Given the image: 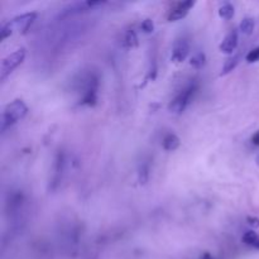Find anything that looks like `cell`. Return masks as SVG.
<instances>
[{
	"label": "cell",
	"instance_id": "obj_17",
	"mask_svg": "<svg viewBox=\"0 0 259 259\" xmlns=\"http://www.w3.org/2000/svg\"><path fill=\"white\" fill-rule=\"evenodd\" d=\"M140 29L144 32V33H152L153 29H154V24L151 19H144L140 24Z\"/></svg>",
	"mask_w": 259,
	"mask_h": 259
},
{
	"label": "cell",
	"instance_id": "obj_11",
	"mask_svg": "<svg viewBox=\"0 0 259 259\" xmlns=\"http://www.w3.org/2000/svg\"><path fill=\"white\" fill-rule=\"evenodd\" d=\"M150 178V165L147 162H142L138 166V181L140 185H146Z\"/></svg>",
	"mask_w": 259,
	"mask_h": 259
},
{
	"label": "cell",
	"instance_id": "obj_18",
	"mask_svg": "<svg viewBox=\"0 0 259 259\" xmlns=\"http://www.w3.org/2000/svg\"><path fill=\"white\" fill-rule=\"evenodd\" d=\"M245 60H247V62H249V64H253V62L259 61V47L252 49V51H250L249 53L245 56Z\"/></svg>",
	"mask_w": 259,
	"mask_h": 259
},
{
	"label": "cell",
	"instance_id": "obj_20",
	"mask_svg": "<svg viewBox=\"0 0 259 259\" xmlns=\"http://www.w3.org/2000/svg\"><path fill=\"white\" fill-rule=\"evenodd\" d=\"M252 143H253L254 146H259V130L256 131L253 137H252Z\"/></svg>",
	"mask_w": 259,
	"mask_h": 259
},
{
	"label": "cell",
	"instance_id": "obj_7",
	"mask_svg": "<svg viewBox=\"0 0 259 259\" xmlns=\"http://www.w3.org/2000/svg\"><path fill=\"white\" fill-rule=\"evenodd\" d=\"M195 5V1H191V0H187V1H181V3L176 4V5L170 10V14H168V21L170 22H176L180 21V19L185 18V17L189 14L190 9L192 6Z\"/></svg>",
	"mask_w": 259,
	"mask_h": 259
},
{
	"label": "cell",
	"instance_id": "obj_8",
	"mask_svg": "<svg viewBox=\"0 0 259 259\" xmlns=\"http://www.w3.org/2000/svg\"><path fill=\"white\" fill-rule=\"evenodd\" d=\"M238 31L237 29H232L225 36V38L223 40L221 44H220V51L224 53H233L238 46Z\"/></svg>",
	"mask_w": 259,
	"mask_h": 259
},
{
	"label": "cell",
	"instance_id": "obj_10",
	"mask_svg": "<svg viewBox=\"0 0 259 259\" xmlns=\"http://www.w3.org/2000/svg\"><path fill=\"white\" fill-rule=\"evenodd\" d=\"M239 58H240L239 53H237V55H233L232 57H229L228 60L225 61V64H224L223 68H221V73H220V75L223 76V75H226V73L232 72V71L234 70L237 66H238Z\"/></svg>",
	"mask_w": 259,
	"mask_h": 259
},
{
	"label": "cell",
	"instance_id": "obj_19",
	"mask_svg": "<svg viewBox=\"0 0 259 259\" xmlns=\"http://www.w3.org/2000/svg\"><path fill=\"white\" fill-rule=\"evenodd\" d=\"M248 221H249V225L254 226V228L259 226V219H257V217H248Z\"/></svg>",
	"mask_w": 259,
	"mask_h": 259
},
{
	"label": "cell",
	"instance_id": "obj_1",
	"mask_svg": "<svg viewBox=\"0 0 259 259\" xmlns=\"http://www.w3.org/2000/svg\"><path fill=\"white\" fill-rule=\"evenodd\" d=\"M27 111L28 108L23 100L17 99V100L8 104L5 109L3 110L1 120H0V129H1V131H5L13 124H16L17 122L23 119L25 114H27Z\"/></svg>",
	"mask_w": 259,
	"mask_h": 259
},
{
	"label": "cell",
	"instance_id": "obj_15",
	"mask_svg": "<svg viewBox=\"0 0 259 259\" xmlns=\"http://www.w3.org/2000/svg\"><path fill=\"white\" fill-rule=\"evenodd\" d=\"M124 46L128 47V48H133V47L138 46V37L135 31L130 29L125 33L124 36Z\"/></svg>",
	"mask_w": 259,
	"mask_h": 259
},
{
	"label": "cell",
	"instance_id": "obj_2",
	"mask_svg": "<svg viewBox=\"0 0 259 259\" xmlns=\"http://www.w3.org/2000/svg\"><path fill=\"white\" fill-rule=\"evenodd\" d=\"M36 13H25V14H22V16L13 18L12 21H9L1 27V29H0V38L5 40L9 36H12L14 32L24 33L25 31H28V28L31 27L32 23L36 21Z\"/></svg>",
	"mask_w": 259,
	"mask_h": 259
},
{
	"label": "cell",
	"instance_id": "obj_5",
	"mask_svg": "<svg viewBox=\"0 0 259 259\" xmlns=\"http://www.w3.org/2000/svg\"><path fill=\"white\" fill-rule=\"evenodd\" d=\"M103 4L104 1H79V3H73L68 5L67 8L62 9V12L60 13V18H66V17L79 14L81 12H87V10L94 9L96 6H101Z\"/></svg>",
	"mask_w": 259,
	"mask_h": 259
},
{
	"label": "cell",
	"instance_id": "obj_4",
	"mask_svg": "<svg viewBox=\"0 0 259 259\" xmlns=\"http://www.w3.org/2000/svg\"><path fill=\"white\" fill-rule=\"evenodd\" d=\"M25 58V49L19 48L10 53L9 56H6L1 61V66H0V80L3 81L6 77L9 76L13 71L18 67L22 62L24 61Z\"/></svg>",
	"mask_w": 259,
	"mask_h": 259
},
{
	"label": "cell",
	"instance_id": "obj_9",
	"mask_svg": "<svg viewBox=\"0 0 259 259\" xmlns=\"http://www.w3.org/2000/svg\"><path fill=\"white\" fill-rule=\"evenodd\" d=\"M180 138L177 137L176 134H173V133H170L162 140V147L168 152H172V151H176L180 147Z\"/></svg>",
	"mask_w": 259,
	"mask_h": 259
},
{
	"label": "cell",
	"instance_id": "obj_14",
	"mask_svg": "<svg viewBox=\"0 0 259 259\" xmlns=\"http://www.w3.org/2000/svg\"><path fill=\"white\" fill-rule=\"evenodd\" d=\"M219 16H220V18L225 19V21L232 19L233 16H234V6H233L230 3L223 4V5L220 6Z\"/></svg>",
	"mask_w": 259,
	"mask_h": 259
},
{
	"label": "cell",
	"instance_id": "obj_16",
	"mask_svg": "<svg viewBox=\"0 0 259 259\" xmlns=\"http://www.w3.org/2000/svg\"><path fill=\"white\" fill-rule=\"evenodd\" d=\"M243 241L247 244V245H252V247L257 248L259 244V237L257 235L256 232L249 230V232H247L243 235Z\"/></svg>",
	"mask_w": 259,
	"mask_h": 259
},
{
	"label": "cell",
	"instance_id": "obj_3",
	"mask_svg": "<svg viewBox=\"0 0 259 259\" xmlns=\"http://www.w3.org/2000/svg\"><path fill=\"white\" fill-rule=\"evenodd\" d=\"M197 85L196 83H191L186 86L185 88H182L178 94L172 99V101L168 105V110L171 111L172 114H181L183 113V110L186 109L187 105H189L190 100L195 94Z\"/></svg>",
	"mask_w": 259,
	"mask_h": 259
},
{
	"label": "cell",
	"instance_id": "obj_13",
	"mask_svg": "<svg viewBox=\"0 0 259 259\" xmlns=\"http://www.w3.org/2000/svg\"><path fill=\"white\" fill-rule=\"evenodd\" d=\"M205 61H206V56H205L204 52H197V53H195V55L191 57L190 65H191L194 68H196V70H200V68L204 67Z\"/></svg>",
	"mask_w": 259,
	"mask_h": 259
},
{
	"label": "cell",
	"instance_id": "obj_12",
	"mask_svg": "<svg viewBox=\"0 0 259 259\" xmlns=\"http://www.w3.org/2000/svg\"><path fill=\"white\" fill-rule=\"evenodd\" d=\"M254 25H256L254 24V19L247 17V18H244L243 21L240 22V24H239V31H240L243 34L249 36V34L253 33Z\"/></svg>",
	"mask_w": 259,
	"mask_h": 259
},
{
	"label": "cell",
	"instance_id": "obj_6",
	"mask_svg": "<svg viewBox=\"0 0 259 259\" xmlns=\"http://www.w3.org/2000/svg\"><path fill=\"white\" fill-rule=\"evenodd\" d=\"M190 52V43L186 38H180L177 40L173 44L172 48V55L171 60L176 64H180L186 60V57L189 56Z\"/></svg>",
	"mask_w": 259,
	"mask_h": 259
}]
</instances>
